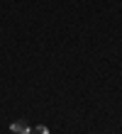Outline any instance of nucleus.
<instances>
[{
	"label": "nucleus",
	"instance_id": "f257e3e1",
	"mask_svg": "<svg viewBox=\"0 0 122 134\" xmlns=\"http://www.w3.org/2000/svg\"><path fill=\"white\" fill-rule=\"evenodd\" d=\"M10 129H12L15 134H29V124H27V122H12Z\"/></svg>",
	"mask_w": 122,
	"mask_h": 134
},
{
	"label": "nucleus",
	"instance_id": "f03ea898",
	"mask_svg": "<svg viewBox=\"0 0 122 134\" xmlns=\"http://www.w3.org/2000/svg\"><path fill=\"white\" fill-rule=\"evenodd\" d=\"M29 134H49V129H46V127H42V124H39V127L29 129Z\"/></svg>",
	"mask_w": 122,
	"mask_h": 134
}]
</instances>
